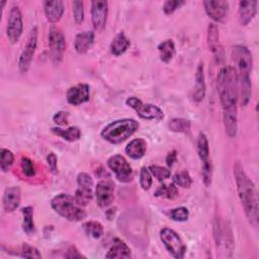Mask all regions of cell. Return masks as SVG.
Wrapping results in <instances>:
<instances>
[{
	"label": "cell",
	"instance_id": "1",
	"mask_svg": "<svg viewBox=\"0 0 259 259\" xmlns=\"http://www.w3.org/2000/svg\"><path fill=\"white\" fill-rule=\"evenodd\" d=\"M217 88L223 110V123L228 137L234 138L238 132V77L233 66H224L217 77Z\"/></svg>",
	"mask_w": 259,
	"mask_h": 259
},
{
	"label": "cell",
	"instance_id": "2",
	"mask_svg": "<svg viewBox=\"0 0 259 259\" xmlns=\"http://www.w3.org/2000/svg\"><path fill=\"white\" fill-rule=\"evenodd\" d=\"M234 177L239 199L243 206L245 215L254 228L258 226V192L252 179L247 175L240 161L234 163Z\"/></svg>",
	"mask_w": 259,
	"mask_h": 259
},
{
	"label": "cell",
	"instance_id": "3",
	"mask_svg": "<svg viewBox=\"0 0 259 259\" xmlns=\"http://www.w3.org/2000/svg\"><path fill=\"white\" fill-rule=\"evenodd\" d=\"M139 122L134 118H119L106 124L100 136L112 145H119L131 138L139 128Z\"/></svg>",
	"mask_w": 259,
	"mask_h": 259
},
{
	"label": "cell",
	"instance_id": "4",
	"mask_svg": "<svg viewBox=\"0 0 259 259\" xmlns=\"http://www.w3.org/2000/svg\"><path fill=\"white\" fill-rule=\"evenodd\" d=\"M51 206L59 215L70 222H80L87 215L84 206L77 201L74 195L68 193H60L53 197Z\"/></svg>",
	"mask_w": 259,
	"mask_h": 259
},
{
	"label": "cell",
	"instance_id": "5",
	"mask_svg": "<svg viewBox=\"0 0 259 259\" xmlns=\"http://www.w3.org/2000/svg\"><path fill=\"white\" fill-rule=\"evenodd\" d=\"M232 61L235 64L238 81H247L250 79V73L253 66V58L250 50L242 45H236L231 50Z\"/></svg>",
	"mask_w": 259,
	"mask_h": 259
},
{
	"label": "cell",
	"instance_id": "6",
	"mask_svg": "<svg viewBox=\"0 0 259 259\" xmlns=\"http://www.w3.org/2000/svg\"><path fill=\"white\" fill-rule=\"evenodd\" d=\"M159 236L162 244L172 257L176 259H182L184 257L187 248L177 232L170 228H163Z\"/></svg>",
	"mask_w": 259,
	"mask_h": 259
},
{
	"label": "cell",
	"instance_id": "7",
	"mask_svg": "<svg viewBox=\"0 0 259 259\" xmlns=\"http://www.w3.org/2000/svg\"><path fill=\"white\" fill-rule=\"evenodd\" d=\"M125 104L133 108L137 114L146 120H156L160 121L164 118L163 110L155 104L145 103L140 98L136 96H130L125 100Z\"/></svg>",
	"mask_w": 259,
	"mask_h": 259
},
{
	"label": "cell",
	"instance_id": "8",
	"mask_svg": "<svg viewBox=\"0 0 259 259\" xmlns=\"http://www.w3.org/2000/svg\"><path fill=\"white\" fill-rule=\"evenodd\" d=\"M37 38H38V30L36 26H33L28 33L26 44L18 59V70L21 74L27 73L30 68L34 53L36 51Z\"/></svg>",
	"mask_w": 259,
	"mask_h": 259
},
{
	"label": "cell",
	"instance_id": "9",
	"mask_svg": "<svg viewBox=\"0 0 259 259\" xmlns=\"http://www.w3.org/2000/svg\"><path fill=\"white\" fill-rule=\"evenodd\" d=\"M49 48L53 64L56 66L60 65L63 61L66 50V38L62 30L56 26H52L50 28Z\"/></svg>",
	"mask_w": 259,
	"mask_h": 259
},
{
	"label": "cell",
	"instance_id": "10",
	"mask_svg": "<svg viewBox=\"0 0 259 259\" xmlns=\"http://www.w3.org/2000/svg\"><path fill=\"white\" fill-rule=\"evenodd\" d=\"M115 178L121 183H128L134 178V171L127 160L121 155H113L106 162Z\"/></svg>",
	"mask_w": 259,
	"mask_h": 259
},
{
	"label": "cell",
	"instance_id": "11",
	"mask_svg": "<svg viewBox=\"0 0 259 259\" xmlns=\"http://www.w3.org/2000/svg\"><path fill=\"white\" fill-rule=\"evenodd\" d=\"M23 31L22 13L18 6H12L7 17L6 35L10 44L18 42Z\"/></svg>",
	"mask_w": 259,
	"mask_h": 259
},
{
	"label": "cell",
	"instance_id": "12",
	"mask_svg": "<svg viewBox=\"0 0 259 259\" xmlns=\"http://www.w3.org/2000/svg\"><path fill=\"white\" fill-rule=\"evenodd\" d=\"M96 203L100 207L109 206L114 199V183L109 178L99 180L95 186Z\"/></svg>",
	"mask_w": 259,
	"mask_h": 259
},
{
	"label": "cell",
	"instance_id": "13",
	"mask_svg": "<svg viewBox=\"0 0 259 259\" xmlns=\"http://www.w3.org/2000/svg\"><path fill=\"white\" fill-rule=\"evenodd\" d=\"M108 15V2L105 0H95L91 2V21L96 31L105 28Z\"/></svg>",
	"mask_w": 259,
	"mask_h": 259
},
{
	"label": "cell",
	"instance_id": "14",
	"mask_svg": "<svg viewBox=\"0 0 259 259\" xmlns=\"http://www.w3.org/2000/svg\"><path fill=\"white\" fill-rule=\"evenodd\" d=\"M206 42L209 51L212 53L215 62L221 64L225 60V50L220 41L219 28L214 23H209L207 26Z\"/></svg>",
	"mask_w": 259,
	"mask_h": 259
},
{
	"label": "cell",
	"instance_id": "15",
	"mask_svg": "<svg viewBox=\"0 0 259 259\" xmlns=\"http://www.w3.org/2000/svg\"><path fill=\"white\" fill-rule=\"evenodd\" d=\"M205 13L215 22H223L229 11V2L225 0H205L203 1Z\"/></svg>",
	"mask_w": 259,
	"mask_h": 259
},
{
	"label": "cell",
	"instance_id": "16",
	"mask_svg": "<svg viewBox=\"0 0 259 259\" xmlns=\"http://www.w3.org/2000/svg\"><path fill=\"white\" fill-rule=\"evenodd\" d=\"M66 98L68 103L78 106L87 102L90 98V87L86 83H79L67 90Z\"/></svg>",
	"mask_w": 259,
	"mask_h": 259
},
{
	"label": "cell",
	"instance_id": "17",
	"mask_svg": "<svg viewBox=\"0 0 259 259\" xmlns=\"http://www.w3.org/2000/svg\"><path fill=\"white\" fill-rule=\"evenodd\" d=\"M21 190L19 186H10L4 190L2 204L6 212L14 211L20 204Z\"/></svg>",
	"mask_w": 259,
	"mask_h": 259
},
{
	"label": "cell",
	"instance_id": "18",
	"mask_svg": "<svg viewBox=\"0 0 259 259\" xmlns=\"http://www.w3.org/2000/svg\"><path fill=\"white\" fill-rule=\"evenodd\" d=\"M44 11L47 20L55 24L60 21L64 13V3L61 0L54 1H45L44 2Z\"/></svg>",
	"mask_w": 259,
	"mask_h": 259
},
{
	"label": "cell",
	"instance_id": "19",
	"mask_svg": "<svg viewBox=\"0 0 259 259\" xmlns=\"http://www.w3.org/2000/svg\"><path fill=\"white\" fill-rule=\"evenodd\" d=\"M258 2L255 0H244L239 2V19L242 25L249 24L257 13Z\"/></svg>",
	"mask_w": 259,
	"mask_h": 259
},
{
	"label": "cell",
	"instance_id": "20",
	"mask_svg": "<svg viewBox=\"0 0 259 259\" xmlns=\"http://www.w3.org/2000/svg\"><path fill=\"white\" fill-rule=\"evenodd\" d=\"M95 34L92 30H85L76 34L74 39V49L79 55L86 54L94 45Z\"/></svg>",
	"mask_w": 259,
	"mask_h": 259
},
{
	"label": "cell",
	"instance_id": "21",
	"mask_svg": "<svg viewBox=\"0 0 259 259\" xmlns=\"http://www.w3.org/2000/svg\"><path fill=\"white\" fill-rule=\"evenodd\" d=\"M205 77H204V72H203V65L201 63L198 64L196 68V73H195V84L193 87L192 91V100L195 103H199L204 99L205 96Z\"/></svg>",
	"mask_w": 259,
	"mask_h": 259
},
{
	"label": "cell",
	"instance_id": "22",
	"mask_svg": "<svg viewBox=\"0 0 259 259\" xmlns=\"http://www.w3.org/2000/svg\"><path fill=\"white\" fill-rule=\"evenodd\" d=\"M124 152L133 160L142 159L147 152V142L141 138L134 139L125 146Z\"/></svg>",
	"mask_w": 259,
	"mask_h": 259
},
{
	"label": "cell",
	"instance_id": "23",
	"mask_svg": "<svg viewBox=\"0 0 259 259\" xmlns=\"http://www.w3.org/2000/svg\"><path fill=\"white\" fill-rule=\"evenodd\" d=\"M132 256L131 248L120 239L115 238L107 253L106 258H130Z\"/></svg>",
	"mask_w": 259,
	"mask_h": 259
},
{
	"label": "cell",
	"instance_id": "24",
	"mask_svg": "<svg viewBox=\"0 0 259 259\" xmlns=\"http://www.w3.org/2000/svg\"><path fill=\"white\" fill-rule=\"evenodd\" d=\"M131 46L130 38L123 31L118 32L110 42V52L112 55L118 57L124 54Z\"/></svg>",
	"mask_w": 259,
	"mask_h": 259
},
{
	"label": "cell",
	"instance_id": "25",
	"mask_svg": "<svg viewBox=\"0 0 259 259\" xmlns=\"http://www.w3.org/2000/svg\"><path fill=\"white\" fill-rule=\"evenodd\" d=\"M52 133L58 137H60L61 139L67 141V142H75L78 141L81 138V130L78 126H70L66 130L60 127V126H55L52 127Z\"/></svg>",
	"mask_w": 259,
	"mask_h": 259
},
{
	"label": "cell",
	"instance_id": "26",
	"mask_svg": "<svg viewBox=\"0 0 259 259\" xmlns=\"http://www.w3.org/2000/svg\"><path fill=\"white\" fill-rule=\"evenodd\" d=\"M158 52L160 56V60L167 64L169 63L175 56V44L172 39H165L158 46Z\"/></svg>",
	"mask_w": 259,
	"mask_h": 259
},
{
	"label": "cell",
	"instance_id": "27",
	"mask_svg": "<svg viewBox=\"0 0 259 259\" xmlns=\"http://www.w3.org/2000/svg\"><path fill=\"white\" fill-rule=\"evenodd\" d=\"M196 152L201 161V163H206L211 161L209 158V146L208 141L203 133H199L196 141Z\"/></svg>",
	"mask_w": 259,
	"mask_h": 259
},
{
	"label": "cell",
	"instance_id": "28",
	"mask_svg": "<svg viewBox=\"0 0 259 259\" xmlns=\"http://www.w3.org/2000/svg\"><path fill=\"white\" fill-rule=\"evenodd\" d=\"M22 213V228L25 234L32 235L35 232V226L33 222V207L24 206L21 208Z\"/></svg>",
	"mask_w": 259,
	"mask_h": 259
},
{
	"label": "cell",
	"instance_id": "29",
	"mask_svg": "<svg viewBox=\"0 0 259 259\" xmlns=\"http://www.w3.org/2000/svg\"><path fill=\"white\" fill-rule=\"evenodd\" d=\"M168 128L173 133H180V134H189L191 128V122L189 119L182 118V117H175L169 120Z\"/></svg>",
	"mask_w": 259,
	"mask_h": 259
},
{
	"label": "cell",
	"instance_id": "30",
	"mask_svg": "<svg viewBox=\"0 0 259 259\" xmlns=\"http://www.w3.org/2000/svg\"><path fill=\"white\" fill-rule=\"evenodd\" d=\"M85 234L91 238L99 239L104 233L103 226L97 221H87L82 225Z\"/></svg>",
	"mask_w": 259,
	"mask_h": 259
},
{
	"label": "cell",
	"instance_id": "31",
	"mask_svg": "<svg viewBox=\"0 0 259 259\" xmlns=\"http://www.w3.org/2000/svg\"><path fill=\"white\" fill-rule=\"evenodd\" d=\"M178 188L177 186L172 182V183H169V184H165L163 183L162 185H160L154 195L157 196V197H164V198H168V199H174L175 197L178 196Z\"/></svg>",
	"mask_w": 259,
	"mask_h": 259
},
{
	"label": "cell",
	"instance_id": "32",
	"mask_svg": "<svg viewBox=\"0 0 259 259\" xmlns=\"http://www.w3.org/2000/svg\"><path fill=\"white\" fill-rule=\"evenodd\" d=\"M14 162V155L13 153L5 148H1L0 150V168L2 172H8Z\"/></svg>",
	"mask_w": 259,
	"mask_h": 259
},
{
	"label": "cell",
	"instance_id": "33",
	"mask_svg": "<svg viewBox=\"0 0 259 259\" xmlns=\"http://www.w3.org/2000/svg\"><path fill=\"white\" fill-rule=\"evenodd\" d=\"M172 180L176 186H179L182 188H189L192 184V178L186 170L175 173L173 175Z\"/></svg>",
	"mask_w": 259,
	"mask_h": 259
},
{
	"label": "cell",
	"instance_id": "34",
	"mask_svg": "<svg viewBox=\"0 0 259 259\" xmlns=\"http://www.w3.org/2000/svg\"><path fill=\"white\" fill-rule=\"evenodd\" d=\"M74 196L82 206H85L91 201V199L93 197L92 188H86V187H79L78 186V188L75 191Z\"/></svg>",
	"mask_w": 259,
	"mask_h": 259
},
{
	"label": "cell",
	"instance_id": "35",
	"mask_svg": "<svg viewBox=\"0 0 259 259\" xmlns=\"http://www.w3.org/2000/svg\"><path fill=\"white\" fill-rule=\"evenodd\" d=\"M148 168H149L152 176L155 177L159 181H164V180L168 179L171 175V171L169 170L168 167L159 166V165H150Z\"/></svg>",
	"mask_w": 259,
	"mask_h": 259
},
{
	"label": "cell",
	"instance_id": "36",
	"mask_svg": "<svg viewBox=\"0 0 259 259\" xmlns=\"http://www.w3.org/2000/svg\"><path fill=\"white\" fill-rule=\"evenodd\" d=\"M168 215L174 222H186L189 219V210L185 206H178L170 209Z\"/></svg>",
	"mask_w": 259,
	"mask_h": 259
},
{
	"label": "cell",
	"instance_id": "37",
	"mask_svg": "<svg viewBox=\"0 0 259 259\" xmlns=\"http://www.w3.org/2000/svg\"><path fill=\"white\" fill-rule=\"evenodd\" d=\"M212 175H213V166L211 161H208L206 163H201L202 182L206 187H209L211 185Z\"/></svg>",
	"mask_w": 259,
	"mask_h": 259
},
{
	"label": "cell",
	"instance_id": "38",
	"mask_svg": "<svg viewBox=\"0 0 259 259\" xmlns=\"http://www.w3.org/2000/svg\"><path fill=\"white\" fill-rule=\"evenodd\" d=\"M18 252H19L18 255L24 258H36V259L41 258V254L38 251V249H36L34 246H31L27 243H23L20 247V251Z\"/></svg>",
	"mask_w": 259,
	"mask_h": 259
},
{
	"label": "cell",
	"instance_id": "39",
	"mask_svg": "<svg viewBox=\"0 0 259 259\" xmlns=\"http://www.w3.org/2000/svg\"><path fill=\"white\" fill-rule=\"evenodd\" d=\"M153 183V176L148 167H142L140 170V186L143 190H149Z\"/></svg>",
	"mask_w": 259,
	"mask_h": 259
},
{
	"label": "cell",
	"instance_id": "40",
	"mask_svg": "<svg viewBox=\"0 0 259 259\" xmlns=\"http://www.w3.org/2000/svg\"><path fill=\"white\" fill-rule=\"evenodd\" d=\"M185 4H186V1H182V0H168L164 2L162 9L166 15H171L177 9L181 8Z\"/></svg>",
	"mask_w": 259,
	"mask_h": 259
},
{
	"label": "cell",
	"instance_id": "41",
	"mask_svg": "<svg viewBox=\"0 0 259 259\" xmlns=\"http://www.w3.org/2000/svg\"><path fill=\"white\" fill-rule=\"evenodd\" d=\"M20 168L22 173L26 177H33L35 175V167L33 162L27 158V157H22L20 160Z\"/></svg>",
	"mask_w": 259,
	"mask_h": 259
},
{
	"label": "cell",
	"instance_id": "42",
	"mask_svg": "<svg viewBox=\"0 0 259 259\" xmlns=\"http://www.w3.org/2000/svg\"><path fill=\"white\" fill-rule=\"evenodd\" d=\"M73 16L77 24H81L84 20V3L82 1H73Z\"/></svg>",
	"mask_w": 259,
	"mask_h": 259
},
{
	"label": "cell",
	"instance_id": "43",
	"mask_svg": "<svg viewBox=\"0 0 259 259\" xmlns=\"http://www.w3.org/2000/svg\"><path fill=\"white\" fill-rule=\"evenodd\" d=\"M77 184L79 187L93 188V179L86 172H81L77 175Z\"/></svg>",
	"mask_w": 259,
	"mask_h": 259
},
{
	"label": "cell",
	"instance_id": "44",
	"mask_svg": "<svg viewBox=\"0 0 259 259\" xmlns=\"http://www.w3.org/2000/svg\"><path fill=\"white\" fill-rule=\"evenodd\" d=\"M68 117H69V113L67 111L64 110H60L58 112L55 113V115L53 116V120L55 123H57L58 125L62 126V125H66L68 124Z\"/></svg>",
	"mask_w": 259,
	"mask_h": 259
},
{
	"label": "cell",
	"instance_id": "45",
	"mask_svg": "<svg viewBox=\"0 0 259 259\" xmlns=\"http://www.w3.org/2000/svg\"><path fill=\"white\" fill-rule=\"evenodd\" d=\"M47 163L54 174L58 173V158L54 153H50L47 156Z\"/></svg>",
	"mask_w": 259,
	"mask_h": 259
},
{
	"label": "cell",
	"instance_id": "46",
	"mask_svg": "<svg viewBox=\"0 0 259 259\" xmlns=\"http://www.w3.org/2000/svg\"><path fill=\"white\" fill-rule=\"evenodd\" d=\"M66 258H85L84 255H82L78 249L75 246H70L67 250V253L65 254Z\"/></svg>",
	"mask_w": 259,
	"mask_h": 259
},
{
	"label": "cell",
	"instance_id": "47",
	"mask_svg": "<svg viewBox=\"0 0 259 259\" xmlns=\"http://www.w3.org/2000/svg\"><path fill=\"white\" fill-rule=\"evenodd\" d=\"M177 161V151L176 150H172L170 151L167 156H166V159H165V162H166V165L168 168H171L173 166V164Z\"/></svg>",
	"mask_w": 259,
	"mask_h": 259
}]
</instances>
